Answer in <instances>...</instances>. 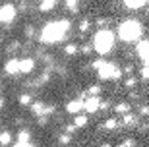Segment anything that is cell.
<instances>
[{
    "label": "cell",
    "mask_w": 149,
    "mask_h": 147,
    "mask_svg": "<svg viewBox=\"0 0 149 147\" xmlns=\"http://www.w3.org/2000/svg\"><path fill=\"white\" fill-rule=\"evenodd\" d=\"M72 27V23L68 20H56V22H49L47 25L43 27L41 35H39V41L45 45H54L62 39H66L68 31Z\"/></svg>",
    "instance_id": "1"
},
{
    "label": "cell",
    "mask_w": 149,
    "mask_h": 147,
    "mask_svg": "<svg viewBox=\"0 0 149 147\" xmlns=\"http://www.w3.org/2000/svg\"><path fill=\"white\" fill-rule=\"evenodd\" d=\"M114 37H116V35L111 31V29L101 27L99 31L93 35V50L97 52V54H101V56L112 52V49H114V45H116Z\"/></svg>",
    "instance_id": "2"
},
{
    "label": "cell",
    "mask_w": 149,
    "mask_h": 147,
    "mask_svg": "<svg viewBox=\"0 0 149 147\" xmlns=\"http://www.w3.org/2000/svg\"><path fill=\"white\" fill-rule=\"evenodd\" d=\"M143 35V25L138 20H124L118 25V37L124 43H138Z\"/></svg>",
    "instance_id": "3"
},
{
    "label": "cell",
    "mask_w": 149,
    "mask_h": 147,
    "mask_svg": "<svg viewBox=\"0 0 149 147\" xmlns=\"http://www.w3.org/2000/svg\"><path fill=\"white\" fill-rule=\"evenodd\" d=\"M97 74H99L101 79H118L122 76V70L112 62H101V66L97 68Z\"/></svg>",
    "instance_id": "4"
},
{
    "label": "cell",
    "mask_w": 149,
    "mask_h": 147,
    "mask_svg": "<svg viewBox=\"0 0 149 147\" xmlns=\"http://www.w3.org/2000/svg\"><path fill=\"white\" fill-rule=\"evenodd\" d=\"M16 14H17V8H16L14 4H4V6H0V23H2V25H6V23L14 22Z\"/></svg>",
    "instance_id": "5"
},
{
    "label": "cell",
    "mask_w": 149,
    "mask_h": 147,
    "mask_svg": "<svg viewBox=\"0 0 149 147\" xmlns=\"http://www.w3.org/2000/svg\"><path fill=\"white\" fill-rule=\"evenodd\" d=\"M101 109V99L97 95H89L87 101H83V110H87L89 114H93Z\"/></svg>",
    "instance_id": "6"
},
{
    "label": "cell",
    "mask_w": 149,
    "mask_h": 147,
    "mask_svg": "<svg viewBox=\"0 0 149 147\" xmlns=\"http://www.w3.org/2000/svg\"><path fill=\"white\" fill-rule=\"evenodd\" d=\"M136 52L145 64H149V41H138V47H136Z\"/></svg>",
    "instance_id": "7"
},
{
    "label": "cell",
    "mask_w": 149,
    "mask_h": 147,
    "mask_svg": "<svg viewBox=\"0 0 149 147\" xmlns=\"http://www.w3.org/2000/svg\"><path fill=\"white\" fill-rule=\"evenodd\" d=\"M66 110L68 114H79L83 110V101L81 99H74V101H70V103L66 105Z\"/></svg>",
    "instance_id": "8"
},
{
    "label": "cell",
    "mask_w": 149,
    "mask_h": 147,
    "mask_svg": "<svg viewBox=\"0 0 149 147\" xmlns=\"http://www.w3.org/2000/svg\"><path fill=\"white\" fill-rule=\"evenodd\" d=\"M35 70V60L33 58H22L19 60V72L22 74H31Z\"/></svg>",
    "instance_id": "9"
},
{
    "label": "cell",
    "mask_w": 149,
    "mask_h": 147,
    "mask_svg": "<svg viewBox=\"0 0 149 147\" xmlns=\"http://www.w3.org/2000/svg\"><path fill=\"white\" fill-rule=\"evenodd\" d=\"M4 70H6V74H10V76H16V74H19V60H17V58L8 60V62L4 64Z\"/></svg>",
    "instance_id": "10"
},
{
    "label": "cell",
    "mask_w": 149,
    "mask_h": 147,
    "mask_svg": "<svg viewBox=\"0 0 149 147\" xmlns=\"http://www.w3.org/2000/svg\"><path fill=\"white\" fill-rule=\"evenodd\" d=\"M124 6H126L128 10H139V8H143L147 4V0H122Z\"/></svg>",
    "instance_id": "11"
},
{
    "label": "cell",
    "mask_w": 149,
    "mask_h": 147,
    "mask_svg": "<svg viewBox=\"0 0 149 147\" xmlns=\"http://www.w3.org/2000/svg\"><path fill=\"white\" fill-rule=\"evenodd\" d=\"M54 4H56L54 0H41V6H39V10H41V12H50Z\"/></svg>",
    "instance_id": "12"
},
{
    "label": "cell",
    "mask_w": 149,
    "mask_h": 147,
    "mask_svg": "<svg viewBox=\"0 0 149 147\" xmlns=\"http://www.w3.org/2000/svg\"><path fill=\"white\" fill-rule=\"evenodd\" d=\"M12 143V134L10 132H0V145H10Z\"/></svg>",
    "instance_id": "13"
},
{
    "label": "cell",
    "mask_w": 149,
    "mask_h": 147,
    "mask_svg": "<svg viewBox=\"0 0 149 147\" xmlns=\"http://www.w3.org/2000/svg\"><path fill=\"white\" fill-rule=\"evenodd\" d=\"M128 110H130V105H128V103H118V105L114 107V112H116L118 116H120V114H126Z\"/></svg>",
    "instance_id": "14"
},
{
    "label": "cell",
    "mask_w": 149,
    "mask_h": 147,
    "mask_svg": "<svg viewBox=\"0 0 149 147\" xmlns=\"http://www.w3.org/2000/svg\"><path fill=\"white\" fill-rule=\"evenodd\" d=\"M74 124H76V128H83V126H87V116L76 114V118H74Z\"/></svg>",
    "instance_id": "15"
},
{
    "label": "cell",
    "mask_w": 149,
    "mask_h": 147,
    "mask_svg": "<svg viewBox=\"0 0 149 147\" xmlns=\"http://www.w3.org/2000/svg\"><path fill=\"white\" fill-rule=\"evenodd\" d=\"M103 128H105V130H116V128H118V118H109Z\"/></svg>",
    "instance_id": "16"
},
{
    "label": "cell",
    "mask_w": 149,
    "mask_h": 147,
    "mask_svg": "<svg viewBox=\"0 0 149 147\" xmlns=\"http://www.w3.org/2000/svg\"><path fill=\"white\" fill-rule=\"evenodd\" d=\"M64 52H66L68 56H76L77 52H79V49H77V45H66V49H64Z\"/></svg>",
    "instance_id": "17"
},
{
    "label": "cell",
    "mask_w": 149,
    "mask_h": 147,
    "mask_svg": "<svg viewBox=\"0 0 149 147\" xmlns=\"http://www.w3.org/2000/svg\"><path fill=\"white\" fill-rule=\"evenodd\" d=\"M29 137H31L29 130H22V132H19V136H17V141H25V143H29Z\"/></svg>",
    "instance_id": "18"
},
{
    "label": "cell",
    "mask_w": 149,
    "mask_h": 147,
    "mask_svg": "<svg viewBox=\"0 0 149 147\" xmlns=\"http://www.w3.org/2000/svg\"><path fill=\"white\" fill-rule=\"evenodd\" d=\"M31 109H33V112H35V114H39V116H41V114H43V110H45V105L41 103V101H37V103H33V107H31Z\"/></svg>",
    "instance_id": "19"
},
{
    "label": "cell",
    "mask_w": 149,
    "mask_h": 147,
    "mask_svg": "<svg viewBox=\"0 0 149 147\" xmlns=\"http://www.w3.org/2000/svg\"><path fill=\"white\" fill-rule=\"evenodd\" d=\"M77 6H79V2H77V0H66V8L70 12H77V10H79Z\"/></svg>",
    "instance_id": "20"
},
{
    "label": "cell",
    "mask_w": 149,
    "mask_h": 147,
    "mask_svg": "<svg viewBox=\"0 0 149 147\" xmlns=\"http://www.w3.org/2000/svg\"><path fill=\"white\" fill-rule=\"evenodd\" d=\"M89 27H91V22H89V20H81V23H79V31L85 33V31H89Z\"/></svg>",
    "instance_id": "21"
},
{
    "label": "cell",
    "mask_w": 149,
    "mask_h": 147,
    "mask_svg": "<svg viewBox=\"0 0 149 147\" xmlns=\"http://www.w3.org/2000/svg\"><path fill=\"white\" fill-rule=\"evenodd\" d=\"M122 118H124V124H132V122H136V116H134V114H130V112L122 114Z\"/></svg>",
    "instance_id": "22"
},
{
    "label": "cell",
    "mask_w": 149,
    "mask_h": 147,
    "mask_svg": "<svg viewBox=\"0 0 149 147\" xmlns=\"http://www.w3.org/2000/svg\"><path fill=\"white\" fill-rule=\"evenodd\" d=\"M136 85H138V79H136V77H128L126 79V87H136Z\"/></svg>",
    "instance_id": "23"
},
{
    "label": "cell",
    "mask_w": 149,
    "mask_h": 147,
    "mask_svg": "<svg viewBox=\"0 0 149 147\" xmlns=\"http://www.w3.org/2000/svg\"><path fill=\"white\" fill-rule=\"evenodd\" d=\"M31 103V95H22L19 97V105H29Z\"/></svg>",
    "instance_id": "24"
},
{
    "label": "cell",
    "mask_w": 149,
    "mask_h": 147,
    "mask_svg": "<svg viewBox=\"0 0 149 147\" xmlns=\"http://www.w3.org/2000/svg\"><path fill=\"white\" fill-rule=\"evenodd\" d=\"M91 50H93V45H83V47H81L83 54H91Z\"/></svg>",
    "instance_id": "25"
},
{
    "label": "cell",
    "mask_w": 149,
    "mask_h": 147,
    "mask_svg": "<svg viewBox=\"0 0 149 147\" xmlns=\"http://www.w3.org/2000/svg\"><path fill=\"white\" fill-rule=\"evenodd\" d=\"M141 77H143V79H149V66L147 64L141 68Z\"/></svg>",
    "instance_id": "26"
},
{
    "label": "cell",
    "mask_w": 149,
    "mask_h": 147,
    "mask_svg": "<svg viewBox=\"0 0 149 147\" xmlns=\"http://www.w3.org/2000/svg\"><path fill=\"white\" fill-rule=\"evenodd\" d=\"M99 93H101V87H97V85H95V87H89L87 95H99Z\"/></svg>",
    "instance_id": "27"
},
{
    "label": "cell",
    "mask_w": 149,
    "mask_h": 147,
    "mask_svg": "<svg viewBox=\"0 0 149 147\" xmlns=\"http://www.w3.org/2000/svg\"><path fill=\"white\" fill-rule=\"evenodd\" d=\"M60 143L62 145H68V143H70V134H68V132H66V136L60 137Z\"/></svg>",
    "instance_id": "28"
},
{
    "label": "cell",
    "mask_w": 149,
    "mask_h": 147,
    "mask_svg": "<svg viewBox=\"0 0 149 147\" xmlns=\"http://www.w3.org/2000/svg\"><path fill=\"white\" fill-rule=\"evenodd\" d=\"M139 114H141V116H147L149 114V107H141V109H139Z\"/></svg>",
    "instance_id": "29"
},
{
    "label": "cell",
    "mask_w": 149,
    "mask_h": 147,
    "mask_svg": "<svg viewBox=\"0 0 149 147\" xmlns=\"http://www.w3.org/2000/svg\"><path fill=\"white\" fill-rule=\"evenodd\" d=\"M134 145V139H128V141H124V143H120L118 147H132Z\"/></svg>",
    "instance_id": "30"
},
{
    "label": "cell",
    "mask_w": 149,
    "mask_h": 147,
    "mask_svg": "<svg viewBox=\"0 0 149 147\" xmlns=\"http://www.w3.org/2000/svg\"><path fill=\"white\" fill-rule=\"evenodd\" d=\"M14 147H31V143H25V141H17Z\"/></svg>",
    "instance_id": "31"
},
{
    "label": "cell",
    "mask_w": 149,
    "mask_h": 147,
    "mask_svg": "<svg viewBox=\"0 0 149 147\" xmlns=\"http://www.w3.org/2000/svg\"><path fill=\"white\" fill-rule=\"evenodd\" d=\"M109 107H111L109 101H101V109H109Z\"/></svg>",
    "instance_id": "32"
},
{
    "label": "cell",
    "mask_w": 149,
    "mask_h": 147,
    "mask_svg": "<svg viewBox=\"0 0 149 147\" xmlns=\"http://www.w3.org/2000/svg\"><path fill=\"white\" fill-rule=\"evenodd\" d=\"M2 107H4V101H2V99H0V110H2Z\"/></svg>",
    "instance_id": "33"
},
{
    "label": "cell",
    "mask_w": 149,
    "mask_h": 147,
    "mask_svg": "<svg viewBox=\"0 0 149 147\" xmlns=\"http://www.w3.org/2000/svg\"><path fill=\"white\" fill-rule=\"evenodd\" d=\"M101 147H111V145H109V143H103V145H101Z\"/></svg>",
    "instance_id": "34"
}]
</instances>
